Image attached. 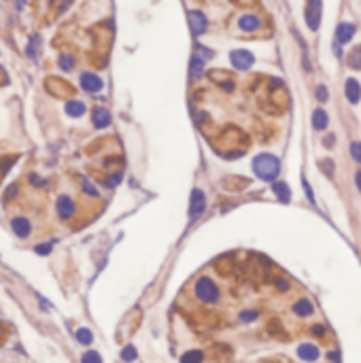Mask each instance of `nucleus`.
Masks as SVG:
<instances>
[{
    "mask_svg": "<svg viewBox=\"0 0 361 363\" xmlns=\"http://www.w3.org/2000/svg\"><path fill=\"white\" fill-rule=\"evenodd\" d=\"M319 166H321L323 172H327V176H334V162L332 160H321Z\"/></svg>",
    "mask_w": 361,
    "mask_h": 363,
    "instance_id": "obj_28",
    "label": "nucleus"
},
{
    "mask_svg": "<svg viewBox=\"0 0 361 363\" xmlns=\"http://www.w3.org/2000/svg\"><path fill=\"white\" fill-rule=\"evenodd\" d=\"M77 340L81 342V344H92V331L89 329H77Z\"/></svg>",
    "mask_w": 361,
    "mask_h": 363,
    "instance_id": "obj_24",
    "label": "nucleus"
},
{
    "mask_svg": "<svg viewBox=\"0 0 361 363\" xmlns=\"http://www.w3.org/2000/svg\"><path fill=\"white\" fill-rule=\"evenodd\" d=\"M355 185H357V189L361 191V170L355 172Z\"/></svg>",
    "mask_w": 361,
    "mask_h": 363,
    "instance_id": "obj_35",
    "label": "nucleus"
},
{
    "mask_svg": "<svg viewBox=\"0 0 361 363\" xmlns=\"http://www.w3.org/2000/svg\"><path fill=\"white\" fill-rule=\"evenodd\" d=\"M317 100L319 102H327L329 100V92H327V87H325V85L317 87Z\"/></svg>",
    "mask_w": 361,
    "mask_h": 363,
    "instance_id": "obj_29",
    "label": "nucleus"
},
{
    "mask_svg": "<svg viewBox=\"0 0 361 363\" xmlns=\"http://www.w3.org/2000/svg\"><path fill=\"white\" fill-rule=\"evenodd\" d=\"M312 334L315 336H325V327L323 325H315V327H312Z\"/></svg>",
    "mask_w": 361,
    "mask_h": 363,
    "instance_id": "obj_34",
    "label": "nucleus"
},
{
    "mask_svg": "<svg viewBox=\"0 0 361 363\" xmlns=\"http://www.w3.org/2000/svg\"><path fill=\"white\" fill-rule=\"evenodd\" d=\"M327 357H329V359H332V361H334V363H338V353H329V355H327Z\"/></svg>",
    "mask_w": 361,
    "mask_h": 363,
    "instance_id": "obj_38",
    "label": "nucleus"
},
{
    "mask_svg": "<svg viewBox=\"0 0 361 363\" xmlns=\"http://www.w3.org/2000/svg\"><path fill=\"white\" fill-rule=\"evenodd\" d=\"M253 172H255L259 180L274 183L281 172V160L274 153H259L253 157Z\"/></svg>",
    "mask_w": 361,
    "mask_h": 363,
    "instance_id": "obj_1",
    "label": "nucleus"
},
{
    "mask_svg": "<svg viewBox=\"0 0 361 363\" xmlns=\"http://www.w3.org/2000/svg\"><path fill=\"white\" fill-rule=\"evenodd\" d=\"M81 363H102V357L96 353V350H87V353L81 357Z\"/></svg>",
    "mask_w": 361,
    "mask_h": 363,
    "instance_id": "obj_23",
    "label": "nucleus"
},
{
    "mask_svg": "<svg viewBox=\"0 0 361 363\" xmlns=\"http://www.w3.org/2000/svg\"><path fill=\"white\" fill-rule=\"evenodd\" d=\"M206 204H208V200H206V193H204L202 189H194L191 191V196H189V221H196L198 217L206 210Z\"/></svg>",
    "mask_w": 361,
    "mask_h": 363,
    "instance_id": "obj_3",
    "label": "nucleus"
},
{
    "mask_svg": "<svg viewBox=\"0 0 361 363\" xmlns=\"http://www.w3.org/2000/svg\"><path fill=\"white\" fill-rule=\"evenodd\" d=\"M194 295H196L198 301H202V304L213 306L219 301L221 291H219V285H217L210 276H200L194 283Z\"/></svg>",
    "mask_w": 361,
    "mask_h": 363,
    "instance_id": "obj_2",
    "label": "nucleus"
},
{
    "mask_svg": "<svg viewBox=\"0 0 361 363\" xmlns=\"http://www.w3.org/2000/svg\"><path fill=\"white\" fill-rule=\"evenodd\" d=\"M257 317H259L257 310H243V312H240V321H243V323H253Z\"/></svg>",
    "mask_w": 361,
    "mask_h": 363,
    "instance_id": "obj_25",
    "label": "nucleus"
},
{
    "mask_svg": "<svg viewBox=\"0 0 361 363\" xmlns=\"http://www.w3.org/2000/svg\"><path fill=\"white\" fill-rule=\"evenodd\" d=\"M15 191H17V189H15V185H11V189H7V196H5V198H11V196H15Z\"/></svg>",
    "mask_w": 361,
    "mask_h": 363,
    "instance_id": "obj_36",
    "label": "nucleus"
},
{
    "mask_svg": "<svg viewBox=\"0 0 361 363\" xmlns=\"http://www.w3.org/2000/svg\"><path fill=\"white\" fill-rule=\"evenodd\" d=\"M51 247H53V242H49V245H39L36 247V253H39V255H47V253L51 251Z\"/></svg>",
    "mask_w": 361,
    "mask_h": 363,
    "instance_id": "obj_31",
    "label": "nucleus"
},
{
    "mask_svg": "<svg viewBox=\"0 0 361 363\" xmlns=\"http://www.w3.org/2000/svg\"><path fill=\"white\" fill-rule=\"evenodd\" d=\"M202 361H204L202 350H187V353L180 357V363H202Z\"/></svg>",
    "mask_w": 361,
    "mask_h": 363,
    "instance_id": "obj_20",
    "label": "nucleus"
},
{
    "mask_svg": "<svg viewBox=\"0 0 361 363\" xmlns=\"http://www.w3.org/2000/svg\"><path fill=\"white\" fill-rule=\"evenodd\" d=\"M59 68L62 70H72L75 68V59H72V55H62L59 57Z\"/></svg>",
    "mask_w": 361,
    "mask_h": 363,
    "instance_id": "obj_26",
    "label": "nucleus"
},
{
    "mask_svg": "<svg viewBox=\"0 0 361 363\" xmlns=\"http://www.w3.org/2000/svg\"><path fill=\"white\" fill-rule=\"evenodd\" d=\"M204 66H206V57H204L202 53H194V57H191V64H189V77L191 81H196L204 75Z\"/></svg>",
    "mask_w": 361,
    "mask_h": 363,
    "instance_id": "obj_12",
    "label": "nucleus"
},
{
    "mask_svg": "<svg viewBox=\"0 0 361 363\" xmlns=\"http://www.w3.org/2000/svg\"><path fill=\"white\" fill-rule=\"evenodd\" d=\"M136 357H138V353H136V348H134V346H126V348L122 350V359H124L126 363H132Z\"/></svg>",
    "mask_w": 361,
    "mask_h": 363,
    "instance_id": "obj_22",
    "label": "nucleus"
},
{
    "mask_svg": "<svg viewBox=\"0 0 361 363\" xmlns=\"http://www.w3.org/2000/svg\"><path fill=\"white\" fill-rule=\"evenodd\" d=\"M351 157H353L355 162H359V164H361V142H359V140L351 142Z\"/></svg>",
    "mask_w": 361,
    "mask_h": 363,
    "instance_id": "obj_27",
    "label": "nucleus"
},
{
    "mask_svg": "<svg viewBox=\"0 0 361 363\" xmlns=\"http://www.w3.org/2000/svg\"><path fill=\"white\" fill-rule=\"evenodd\" d=\"M297 357L302 359V361H308V363H315L321 353H319V348L312 344V342H304V344H299L297 346Z\"/></svg>",
    "mask_w": 361,
    "mask_h": 363,
    "instance_id": "obj_9",
    "label": "nucleus"
},
{
    "mask_svg": "<svg viewBox=\"0 0 361 363\" xmlns=\"http://www.w3.org/2000/svg\"><path fill=\"white\" fill-rule=\"evenodd\" d=\"M302 185H304V193H306V196H308L310 204H315L317 200H315V193H312V187H310V183H308V180L304 178V180H302Z\"/></svg>",
    "mask_w": 361,
    "mask_h": 363,
    "instance_id": "obj_30",
    "label": "nucleus"
},
{
    "mask_svg": "<svg viewBox=\"0 0 361 363\" xmlns=\"http://www.w3.org/2000/svg\"><path fill=\"white\" fill-rule=\"evenodd\" d=\"M77 206H75V202H72V198L68 196H59L57 198V215H59V219H70L72 215H75Z\"/></svg>",
    "mask_w": 361,
    "mask_h": 363,
    "instance_id": "obj_10",
    "label": "nucleus"
},
{
    "mask_svg": "<svg viewBox=\"0 0 361 363\" xmlns=\"http://www.w3.org/2000/svg\"><path fill=\"white\" fill-rule=\"evenodd\" d=\"M92 121H94V126L100 128V130H102V128H108V126H111V113H108L106 108L98 106V108L94 111V115H92Z\"/></svg>",
    "mask_w": 361,
    "mask_h": 363,
    "instance_id": "obj_15",
    "label": "nucleus"
},
{
    "mask_svg": "<svg viewBox=\"0 0 361 363\" xmlns=\"http://www.w3.org/2000/svg\"><path fill=\"white\" fill-rule=\"evenodd\" d=\"M259 26H261V19L257 15H253V13H247V15L238 17V28L243 32H257Z\"/></svg>",
    "mask_w": 361,
    "mask_h": 363,
    "instance_id": "obj_11",
    "label": "nucleus"
},
{
    "mask_svg": "<svg viewBox=\"0 0 361 363\" xmlns=\"http://www.w3.org/2000/svg\"><path fill=\"white\" fill-rule=\"evenodd\" d=\"M327 126H329V117H327V113H325L323 108H317V111L312 113V128L319 130V132H323Z\"/></svg>",
    "mask_w": 361,
    "mask_h": 363,
    "instance_id": "obj_18",
    "label": "nucleus"
},
{
    "mask_svg": "<svg viewBox=\"0 0 361 363\" xmlns=\"http://www.w3.org/2000/svg\"><path fill=\"white\" fill-rule=\"evenodd\" d=\"M293 312L297 314V317H302V319H308L312 312H315V306H312V301L302 297V299H297L295 304H293Z\"/></svg>",
    "mask_w": 361,
    "mask_h": 363,
    "instance_id": "obj_16",
    "label": "nucleus"
},
{
    "mask_svg": "<svg viewBox=\"0 0 361 363\" xmlns=\"http://www.w3.org/2000/svg\"><path fill=\"white\" fill-rule=\"evenodd\" d=\"M344 94H346V100L351 102V104H359V100H361V85H359V81L346 79Z\"/></svg>",
    "mask_w": 361,
    "mask_h": 363,
    "instance_id": "obj_13",
    "label": "nucleus"
},
{
    "mask_svg": "<svg viewBox=\"0 0 361 363\" xmlns=\"http://www.w3.org/2000/svg\"><path fill=\"white\" fill-rule=\"evenodd\" d=\"M187 19H189V28H191V34L194 36H202L204 32H206L208 19H206V15H204L202 11H189Z\"/></svg>",
    "mask_w": 361,
    "mask_h": 363,
    "instance_id": "obj_6",
    "label": "nucleus"
},
{
    "mask_svg": "<svg viewBox=\"0 0 361 363\" xmlns=\"http://www.w3.org/2000/svg\"><path fill=\"white\" fill-rule=\"evenodd\" d=\"M83 191H85V193H89V196H98V191H96L89 183H83Z\"/></svg>",
    "mask_w": 361,
    "mask_h": 363,
    "instance_id": "obj_33",
    "label": "nucleus"
},
{
    "mask_svg": "<svg viewBox=\"0 0 361 363\" xmlns=\"http://www.w3.org/2000/svg\"><path fill=\"white\" fill-rule=\"evenodd\" d=\"M304 17H306V26L312 32L319 30V23H321V0H306Z\"/></svg>",
    "mask_w": 361,
    "mask_h": 363,
    "instance_id": "obj_4",
    "label": "nucleus"
},
{
    "mask_svg": "<svg viewBox=\"0 0 361 363\" xmlns=\"http://www.w3.org/2000/svg\"><path fill=\"white\" fill-rule=\"evenodd\" d=\"M230 62L236 70H249L253 64H255V55L247 49H234L230 53Z\"/></svg>",
    "mask_w": 361,
    "mask_h": 363,
    "instance_id": "obj_5",
    "label": "nucleus"
},
{
    "mask_svg": "<svg viewBox=\"0 0 361 363\" xmlns=\"http://www.w3.org/2000/svg\"><path fill=\"white\" fill-rule=\"evenodd\" d=\"M11 227H13L15 236H19V238H26L30 234V229H32V225H30V221L26 219V217H17V219H13Z\"/></svg>",
    "mask_w": 361,
    "mask_h": 363,
    "instance_id": "obj_17",
    "label": "nucleus"
},
{
    "mask_svg": "<svg viewBox=\"0 0 361 363\" xmlns=\"http://www.w3.org/2000/svg\"><path fill=\"white\" fill-rule=\"evenodd\" d=\"M272 193L281 204H287L289 200H291V187H289L287 183H281V180H274L272 183Z\"/></svg>",
    "mask_w": 361,
    "mask_h": 363,
    "instance_id": "obj_14",
    "label": "nucleus"
},
{
    "mask_svg": "<svg viewBox=\"0 0 361 363\" xmlns=\"http://www.w3.org/2000/svg\"><path fill=\"white\" fill-rule=\"evenodd\" d=\"M274 285L279 287V291H287V289H289V283H287V281H283V278H276Z\"/></svg>",
    "mask_w": 361,
    "mask_h": 363,
    "instance_id": "obj_32",
    "label": "nucleus"
},
{
    "mask_svg": "<svg viewBox=\"0 0 361 363\" xmlns=\"http://www.w3.org/2000/svg\"><path fill=\"white\" fill-rule=\"evenodd\" d=\"M323 142H325V144H327V147H334V136L329 134V136H327V140H323Z\"/></svg>",
    "mask_w": 361,
    "mask_h": 363,
    "instance_id": "obj_37",
    "label": "nucleus"
},
{
    "mask_svg": "<svg viewBox=\"0 0 361 363\" xmlns=\"http://www.w3.org/2000/svg\"><path fill=\"white\" fill-rule=\"evenodd\" d=\"M348 66L353 70H361V45L355 47V49L348 53Z\"/></svg>",
    "mask_w": 361,
    "mask_h": 363,
    "instance_id": "obj_21",
    "label": "nucleus"
},
{
    "mask_svg": "<svg viewBox=\"0 0 361 363\" xmlns=\"http://www.w3.org/2000/svg\"><path fill=\"white\" fill-rule=\"evenodd\" d=\"M102 79L98 75H94V72H83L81 75V87L85 89L87 94H96V92H100L102 89Z\"/></svg>",
    "mask_w": 361,
    "mask_h": 363,
    "instance_id": "obj_7",
    "label": "nucleus"
},
{
    "mask_svg": "<svg viewBox=\"0 0 361 363\" xmlns=\"http://www.w3.org/2000/svg\"><path fill=\"white\" fill-rule=\"evenodd\" d=\"M355 32H357V28L353 26V23H348V21L338 23V28H336V43H338V45H346L348 41H353Z\"/></svg>",
    "mask_w": 361,
    "mask_h": 363,
    "instance_id": "obj_8",
    "label": "nucleus"
},
{
    "mask_svg": "<svg viewBox=\"0 0 361 363\" xmlns=\"http://www.w3.org/2000/svg\"><path fill=\"white\" fill-rule=\"evenodd\" d=\"M66 115H70V117H81V115H85V104L79 102V100H70V102H66Z\"/></svg>",
    "mask_w": 361,
    "mask_h": 363,
    "instance_id": "obj_19",
    "label": "nucleus"
}]
</instances>
